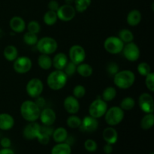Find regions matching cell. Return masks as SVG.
I'll list each match as a JSON object with an SVG mask.
<instances>
[{"label":"cell","instance_id":"obj_12","mask_svg":"<svg viewBox=\"0 0 154 154\" xmlns=\"http://www.w3.org/2000/svg\"><path fill=\"white\" fill-rule=\"evenodd\" d=\"M57 17L60 20L64 22H69L72 20L76 14V10L72 5L65 4L60 6L57 11Z\"/></svg>","mask_w":154,"mask_h":154},{"label":"cell","instance_id":"obj_38","mask_svg":"<svg viewBox=\"0 0 154 154\" xmlns=\"http://www.w3.org/2000/svg\"><path fill=\"white\" fill-rule=\"evenodd\" d=\"M77 70V65H75V63H73L72 62H68V63L66 64V66H65L64 69H63V72L66 73V75L68 77H71L72 75H75V73L76 72Z\"/></svg>","mask_w":154,"mask_h":154},{"label":"cell","instance_id":"obj_47","mask_svg":"<svg viewBox=\"0 0 154 154\" xmlns=\"http://www.w3.org/2000/svg\"><path fill=\"white\" fill-rule=\"evenodd\" d=\"M103 151L105 154H111L113 152V146L112 144H110L107 143L103 147Z\"/></svg>","mask_w":154,"mask_h":154},{"label":"cell","instance_id":"obj_45","mask_svg":"<svg viewBox=\"0 0 154 154\" xmlns=\"http://www.w3.org/2000/svg\"><path fill=\"white\" fill-rule=\"evenodd\" d=\"M0 144L2 147V148H8L11 146V141L10 138L5 137V138H2L1 139Z\"/></svg>","mask_w":154,"mask_h":154},{"label":"cell","instance_id":"obj_19","mask_svg":"<svg viewBox=\"0 0 154 154\" xmlns=\"http://www.w3.org/2000/svg\"><path fill=\"white\" fill-rule=\"evenodd\" d=\"M14 119L11 114L7 113L0 114V129L8 131L11 129L14 126Z\"/></svg>","mask_w":154,"mask_h":154},{"label":"cell","instance_id":"obj_25","mask_svg":"<svg viewBox=\"0 0 154 154\" xmlns=\"http://www.w3.org/2000/svg\"><path fill=\"white\" fill-rule=\"evenodd\" d=\"M3 55L6 60L14 62L18 57V51L14 45H8L3 51Z\"/></svg>","mask_w":154,"mask_h":154},{"label":"cell","instance_id":"obj_16","mask_svg":"<svg viewBox=\"0 0 154 154\" xmlns=\"http://www.w3.org/2000/svg\"><path fill=\"white\" fill-rule=\"evenodd\" d=\"M41 123L44 125V126H52L56 121L57 119V115L56 113L52 108H44L42 111H41L40 116Z\"/></svg>","mask_w":154,"mask_h":154},{"label":"cell","instance_id":"obj_13","mask_svg":"<svg viewBox=\"0 0 154 154\" xmlns=\"http://www.w3.org/2000/svg\"><path fill=\"white\" fill-rule=\"evenodd\" d=\"M138 105L143 112L146 114L153 113L154 102L153 96L147 93H143L138 98Z\"/></svg>","mask_w":154,"mask_h":154},{"label":"cell","instance_id":"obj_31","mask_svg":"<svg viewBox=\"0 0 154 154\" xmlns=\"http://www.w3.org/2000/svg\"><path fill=\"white\" fill-rule=\"evenodd\" d=\"M57 20H58V17H57V14L56 11L49 10L44 14V23L48 26L54 25L57 22Z\"/></svg>","mask_w":154,"mask_h":154},{"label":"cell","instance_id":"obj_33","mask_svg":"<svg viewBox=\"0 0 154 154\" xmlns=\"http://www.w3.org/2000/svg\"><path fill=\"white\" fill-rule=\"evenodd\" d=\"M135 105V101L132 97L128 96L125 97L124 99H122L120 102V107L123 110V111H130L133 109Z\"/></svg>","mask_w":154,"mask_h":154},{"label":"cell","instance_id":"obj_35","mask_svg":"<svg viewBox=\"0 0 154 154\" xmlns=\"http://www.w3.org/2000/svg\"><path fill=\"white\" fill-rule=\"evenodd\" d=\"M23 41L27 45L32 46V45H35L37 44L38 38V36L36 34L27 32H26L23 35Z\"/></svg>","mask_w":154,"mask_h":154},{"label":"cell","instance_id":"obj_34","mask_svg":"<svg viewBox=\"0 0 154 154\" xmlns=\"http://www.w3.org/2000/svg\"><path fill=\"white\" fill-rule=\"evenodd\" d=\"M81 121H82V120L76 114H70V116L67 118L66 123L69 128L77 129V128H79L81 126Z\"/></svg>","mask_w":154,"mask_h":154},{"label":"cell","instance_id":"obj_9","mask_svg":"<svg viewBox=\"0 0 154 154\" xmlns=\"http://www.w3.org/2000/svg\"><path fill=\"white\" fill-rule=\"evenodd\" d=\"M32 66V63L29 57L23 56V57H17L14 61L13 69L17 73L26 74L30 71Z\"/></svg>","mask_w":154,"mask_h":154},{"label":"cell","instance_id":"obj_49","mask_svg":"<svg viewBox=\"0 0 154 154\" xmlns=\"http://www.w3.org/2000/svg\"><path fill=\"white\" fill-rule=\"evenodd\" d=\"M74 2V0H66V4L72 5Z\"/></svg>","mask_w":154,"mask_h":154},{"label":"cell","instance_id":"obj_15","mask_svg":"<svg viewBox=\"0 0 154 154\" xmlns=\"http://www.w3.org/2000/svg\"><path fill=\"white\" fill-rule=\"evenodd\" d=\"M98 127H99V121L97 119L89 115L84 117L79 128L82 132H93L97 130Z\"/></svg>","mask_w":154,"mask_h":154},{"label":"cell","instance_id":"obj_50","mask_svg":"<svg viewBox=\"0 0 154 154\" xmlns=\"http://www.w3.org/2000/svg\"><path fill=\"white\" fill-rule=\"evenodd\" d=\"M150 154H154V153H153V152H152V153H150Z\"/></svg>","mask_w":154,"mask_h":154},{"label":"cell","instance_id":"obj_42","mask_svg":"<svg viewBox=\"0 0 154 154\" xmlns=\"http://www.w3.org/2000/svg\"><path fill=\"white\" fill-rule=\"evenodd\" d=\"M119 69L120 68H119L118 64L115 62H111L107 66V72L111 76H114L120 71Z\"/></svg>","mask_w":154,"mask_h":154},{"label":"cell","instance_id":"obj_32","mask_svg":"<svg viewBox=\"0 0 154 154\" xmlns=\"http://www.w3.org/2000/svg\"><path fill=\"white\" fill-rule=\"evenodd\" d=\"M91 0H74L75 8L79 13L84 12L91 5Z\"/></svg>","mask_w":154,"mask_h":154},{"label":"cell","instance_id":"obj_29","mask_svg":"<svg viewBox=\"0 0 154 154\" xmlns=\"http://www.w3.org/2000/svg\"><path fill=\"white\" fill-rule=\"evenodd\" d=\"M117 96V90L114 87H108L103 90L102 95V99L105 102H111Z\"/></svg>","mask_w":154,"mask_h":154},{"label":"cell","instance_id":"obj_36","mask_svg":"<svg viewBox=\"0 0 154 154\" xmlns=\"http://www.w3.org/2000/svg\"><path fill=\"white\" fill-rule=\"evenodd\" d=\"M137 71L139 73L140 75L141 76H144L148 75L149 73L151 72V68H150V65L145 62H142V63H139L137 66Z\"/></svg>","mask_w":154,"mask_h":154},{"label":"cell","instance_id":"obj_48","mask_svg":"<svg viewBox=\"0 0 154 154\" xmlns=\"http://www.w3.org/2000/svg\"><path fill=\"white\" fill-rule=\"evenodd\" d=\"M0 154H15V153L12 149L8 147V148H2L0 150Z\"/></svg>","mask_w":154,"mask_h":154},{"label":"cell","instance_id":"obj_17","mask_svg":"<svg viewBox=\"0 0 154 154\" xmlns=\"http://www.w3.org/2000/svg\"><path fill=\"white\" fill-rule=\"evenodd\" d=\"M63 106L69 114H76L80 110V103L74 96H69L65 99Z\"/></svg>","mask_w":154,"mask_h":154},{"label":"cell","instance_id":"obj_11","mask_svg":"<svg viewBox=\"0 0 154 154\" xmlns=\"http://www.w3.org/2000/svg\"><path fill=\"white\" fill-rule=\"evenodd\" d=\"M125 58L130 62H135L139 59L141 53L138 45L134 42H129L124 45L122 51Z\"/></svg>","mask_w":154,"mask_h":154},{"label":"cell","instance_id":"obj_8","mask_svg":"<svg viewBox=\"0 0 154 154\" xmlns=\"http://www.w3.org/2000/svg\"><path fill=\"white\" fill-rule=\"evenodd\" d=\"M43 82L38 78H32L28 81L26 87V93L30 97L36 99L41 96L43 92Z\"/></svg>","mask_w":154,"mask_h":154},{"label":"cell","instance_id":"obj_40","mask_svg":"<svg viewBox=\"0 0 154 154\" xmlns=\"http://www.w3.org/2000/svg\"><path fill=\"white\" fill-rule=\"evenodd\" d=\"M73 96L77 99H81L86 95V89L82 85H77L73 89Z\"/></svg>","mask_w":154,"mask_h":154},{"label":"cell","instance_id":"obj_41","mask_svg":"<svg viewBox=\"0 0 154 154\" xmlns=\"http://www.w3.org/2000/svg\"><path fill=\"white\" fill-rule=\"evenodd\" d=\"M145 84L147 88L150 92L154 91V74L153 72H150L145 76Z\"/></svg>","mask_w":154,"mask_h":154},{"label":"cell","instance_id":"obj_5","mask_svg":"<svg viewBox=\"0 0 154 154\" xmlns=\"http://www.w3.org/2000/svg\"><path fill=\"white\" fill-rule=\"evenodd\" d=\"M38 51L42 54L51 55L54 54L58 48V44L51 37H43L38 41L36 44Z\"/></svg>","mask_w":154,"mask_h":154},{"label":"cell","instance_id":"obj_10","mask_svg":"<svg viewBox=\"0 0 154 154\" xmlns=\"http://www.w3.org/2000/svg\"><path fill=\"white\" fill-rule=\"evenodd\" d=\"M69 57L70 59V61L78 66V65L84 63V60H85V50L81 45H72L69 51Z\"/></svg>","mask_w":154,"mask_h":154},{"label":"cell","instance_id":"obj_24","mask_svg":"<svg viewBox=\"0 0 154 154\" xmlns=\"http://www.w3.org/2000/svg\"><path fill=\"white\" fill-rule=\"evenodd\" d=\"M52 137L56 143H63L66 141L68 138V132L64 127H59L54 129Z\"/></svg>","mask_w":154,"mask_h":154},{"label":"cell","instance_id":"obj_39","mask_svg":"<svg viewBox=\"0 0 154 154\" xmlns=\"http://www.w3.org/2000/svg\"><path fill=\"white\" fill-rule=\"evenodd\" d=\"M84 148L87 151L90 152V153H93V152L96 151L98 148L97 143L93 139H87L84 142Z\"/></svg>","mask_w":154,"mask_h":154},{"label":"cell","instance_id":"obj_37","mask_svg":"<svg viewBox=\"0 0 154 154\" xmlns=\"http://www.w3.org/2000/svg\"><path fill=\"white\" fill-rule=\"evenodd\" d=\"M28 32L34 34H38L41 31V25L37 20H31L27 26Z\"/></svg>","mask_w":154,"mask_h":154},{"label":"cell","instance_id":"obj_21","mask_svg":"<svg viewBox=\"0 0 154 154\" xmlns=\"http://www.w3.org/2000/svg\"><path fill=\"white\" fill-rule=\"evenodd\" d=\"M69 62L68 57L64 53H58L52 60V65L57 70H63Z\"/></svg>","mask_w":154,"mask_h":154},{"label":"cell","instance_id":"obj_2","mask_svg":"<svg viewBox=\"0 0 154 154\" xmlns=\"http://www.w3.org/2000/svg\"><path fill=\"white\" fill-rule=\"evenodd\" d=\"M135 81V75L131 70L119 71L114 76V83L116 87L121 90H126L132 87Z\"/></svg>","mask_w":154,"mask_h":154},{"label":"cell","instance_id":"obj_46","mask_svg":"<svg viewBox=\"0 0 154 154\" xmlns=\"http://www.w3.org/2000/svg\"><path fill=\"white\" fill-rule=\"evenodd\" d=\"M35 102L36 105H37L40 108V109L42 108H43V107L45 106V99H44V98H42V97H41V96H38V97L36 98V101Z\"/></svg>","mask_w":154,"mask_h":154},{"label":"cell","instance_id":"obj_43","mask_svg":"<svg viewBox=\"0 0 154 154\" xmlns=\"http://www.w3.org/2000/svg\"><path fill=\"white\" fill-rule=\"evenodd\" d=\"M50 138H51V136H50V135H47V134L44 133V132H41L40 135H38V137L37 138V139L40 144L45 145V144H48V143H49Z\"/></svg>","mask_w":154,"mask_h":154},{"label":"cell","instance_id":"obj_18","mask_svg":"<svg viewBox=\"0 0 154 154\" xmlns=\"http://www.w3.org/2000/svg\"><path fill=\"white\" fill-rule=\"evenodd\" d=\"M102 137L105 142L113 145L117 143V140H118V133L114 128V126H108L103 130Z\"/></svg>","mask_w":154,"mask_h":154},{"label":"cell","instance_id":"obj_44","mask_svg":"<svg viewBox=\"0 0 154 154\" xmlns=\"http://www.w3.org/2000/svg\"><path fill=\"white\" fill-rule=\"evenodd\" d=\"M48 9L50 11H57V10L60 8V4L58 3V2H57V0H51L48 3Z\"/></svg>","mask_w":154,"mask_h":154},{"label":"cell","instance_id":"obj_22","mask_svg":"<svg viewBox=\"0 0 154 154\" xmlns=\"http://www.w3.org/2000/svg\"><path fill=\"white\" fill-rule=\"evenodd\" d=\"M141 19H142V15L141 12L137 9H133L128 13L126 21L128 25L131 26H136L141 23Z\"/></svg>","mask_w":154,"mask_h":154},{"label":"cell","instance_id":"obj_1","mask_svg":"<svg viewBox=\"0 0 154 154\" xmlns=\"http://www.w3.org/2000/svg\"><path fill=\"white\" fill-rule=\"evenodd\" d=\"M20 111L24 120L28 122H35L39 119L41 109L35 102L26 100L21 104Z\"/></svg>","mask_w":154,"mask_h":154},{"label":"cell","instance_id":"obj_20","mask_svg":"<svg viewBox=\"0 0 154 154\" xmlns=\"http://www.w3.org/2000/svg\"><path fill=\"white\" fill-rule=\"evenodd\" d=\"M10 28L16 33H21L25 30L26 23L22 17L19 16H14L10 20L9 22Z\"/></svg>","mask_w":154,"mask_h":154},{"label":"cell","instance_id":"obj_6","mask_svg":"<svg viewBox=\"0 0 154 154\" xmlns=\"http://www.w3.org/2000/svg\"><path fill=\"white\" fill-rule=\"evenodd\" d=\"M124 43L118 38V36H110L104 42V48L109 54L116 55L122 52Z\"/></svg>","mask_w":154,"mask_h":154},{"label":"cell","instance_id":"obj_30","mask_svg":"<svg viewBox=\"0 0 154 154\" xmlns=\"http://www.w3.org/2000/svg\"><path fill=\"white\" fill-rule=\"evenodd\" d=\"M118 38L123 42L124 44L129 43V42H133L134 35L132 31L127 29H123L119 32Z\"/></svg>","mask_w":154,"mask_h":154},{"label":"cell","instance_id":"obj_28","mask_svg":"<svg viewBox=\"0 0 154 154\" xmlns=\"http://www.w3.org/2000/svg\"><path fill=\"white\" fill-rule=\"evenodd\" d=\"M154 124V115L153 113L146 114L141 120V127L144 130L151 129Z\"/></svg>","mask_w":154,"mask_h":154},{"label":"cell","instance_id":"obj_3","mask_svg":"<svg viewBox=\"0 0 154 154\" xmlns=\"http://www.w3.org/2000/svg\"><path fill=\"white\" fill-rule=\"evenodd\" d=\"M69 77L63 70L53 71L47 78V84L50 89L53 90H60L66 86Z\"/></svg>","mask_w":154,"mask_h":154},{"label":"cell","instance_id":"obj_14","mask_svg":"<svg viewBox=\"0 0 154 154\" xmlns=\"http://www.w3.org/2000/svg\"><path fill=\"white\" fill-rule=\"evenodd\" d=\"M41 126L39 123L35 122H29V123L24 127L23 131V137L27 140L37 139L38 135L41 133Z\"/></svg>","mask_w":154,"mask_h":154},{"label":"cell","instance_id":"obj_23","mask_svg":"<svg viewBox=\"0 0 154 154\" xmlns=\"http://www.w3.org/2000/svg\"><path fill=\"white\" fill-rule=\"evenodd\" d=\"M51 154H72V147L66 142L57 143L51 149Z\"/></svg>","mask_w":154,"mask_h":154},{"label":"cell","instance_id":"obj_4","mask_svg":"<svg viewBox=\"0 0 154 154\" xmlns=\"http://www.w3.org/2000/svg\"><path fill=\"white\" fill-rule=\"evenodd\" d=\"M105 120L109 126H115L120 124L124 118V111L120 107L113 106L107 110Z\"/></svg>","mask_w":154,"mask_h":154},{"label":"cell","instance_id":"obj_7","mask_svg":"<svg viewBox=\"0 0 154 154\" xmlns=\"http://www.w3.org/2000/svg\"><path fill=\"white\" fill-rule=\"evenodd\" d=\"M108 110V105L101 98L95 99L91 102L89 107V114L91 117L99 119L103 117Z\"/></svg>","mask_w":154,"mask_h":154},{"label":"cell","instance_id":"obj_27","mask_svg":"<svg viewBox=\"0 0 154 154\" xmlns=\"http://www.w3.org/2000/svg\"><path fill=\"white\" fill-rule=\"evenodd\" d=\"M38 65L43 70H48L53 66L52 59L50 55L42 54L38 58Z\"/></svg>","mask_w":154,"mask_h":154},{"label":"cell","instance_id":"obj_26","mask_svg":"<svg viewBox=\"0 0 154 154\" xmlns=\"http://www.w3.org/2000/svg\"><path fill=\"white\" fill-rule=\"evenodd\" d=\"M78 75H81L84 78H89L93 75V67L88 63H81V64L77 66V70Z\"/></svg>","mask_w":154,"mask_h":154}]
</instances>
